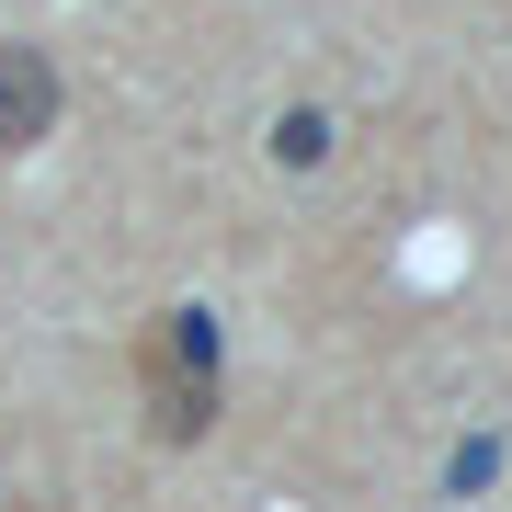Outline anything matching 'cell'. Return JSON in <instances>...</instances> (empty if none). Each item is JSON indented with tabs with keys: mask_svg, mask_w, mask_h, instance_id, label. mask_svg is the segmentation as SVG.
<instances>
[{
	"mask_svg": "<svg viewBox=\"0 0 512 512\" xmlns=\"http://www.w3.org/2000/svg\"><path fill=\"white\" fill-rule=\"evenodd\" d=\"M137 376H148V433H160V444H194L205 421H217V319H205V308H171L160 330H148Z\"/></svg>",
	"mask_w": 512,
	"mask_h": 512,
	"instance_id": "cell-1",
	"label": "cell"
},
{
	"mask_svg": "<svg viewBox=\"0 0 512 512\" xmlns=\"http://www.w3.org/2000/svg\"><path fill=\"white\" fill-rule=\"evenodd\" d=\"M57 137V57L0 35V160H23V148Z\"/></svg>",
	"mask_w": 512,
	"mask_h": 512,
	"instance_id": "cell-2",
	"label": "cell"
},
{
	"mask_svg": "<svg viewBox=\"0 0 512 512\" xmlns=\"http://www.w3.org/2000/svg\"><path fill=\"white\" fill-rule=\"evenodd\" d=\"M274 160H285V171H319V160H330V114H308V103H296L285 126H274Z\"/></svg>",
	"mask_w": 512,
	"mask_h": 512,
	"instance_id": "cell-3",
	"label": "cell"
}]
</instances>
